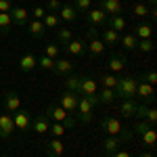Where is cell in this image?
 I'll list each match as a JSON object with an SVG mask.
<instances>
[{"mask_svg":"<svg viewBox=\"0 0 157 157\" xmlns=\"http://www.w3.org/2000/svg\"><path fill=\"white\" fill-rule=\"evenodd\" d=\"M98 128H101V130H105L109 136H121L126 143H128V140H132V136H134L132 130H128V128H126L117 117H113V115H105V117H101Z\"/></svg>","mask_w":157,"mask_h":157,"instance_id":"cell-1","label":"cell"},{"mask_svg":"<svg viewBox=\"0 0 157 157\" xmlns=\"http://www.w3.org/2000/svg\"><path fill=\"white\" fill-rule=\"evenodd\" d=\"M101 105L98 103V97L97 94H80L78 97V120L82 124H88L92 120V113H94V107Z\"/></svg>","mask_w":157,"mask_h":157,"instance_id":"cell-2","label":"cell"},{"mask_svg":"<svg viewBox=\"0 0 157 157\" xmlns=\"http://www.w3.org/2000/svg\"><path fill=\"white\" fill-rule=\"evenodd\" d=\"M44 115H46L48 120H52V121L63 124L65 128H73V126L78 124V120H75L73 115H69V113H67L63 107H59V105H48L46 111H44Z\"/></svg>","mask_w":157,"mask_h":157,"instance_id":"cell-3","label":"cell"},{"mask_svg":"<svg viewBox=\"0 0 157 157\" xmlns=\"http://www.w3.org/2000/svg\"><path fill=\"white\" fill-rule=\"evenodd\" d=\"M136 84H138V80H136L134 75H124V78H117V86L113 88V90H115V97L134 98V94H136Z\"/></svg>","mask_w":157,"mask_h":157,"instance_id":"cell-4","label":"cell"},{"mask_svg":"<svg viewBox=\"0 0 157 157\" xmlns=\"http://www.w3.org/2000/svg\"><path fill=\"white\" fill-rule=\"evenodd\" d=\"M78 97H80V94H75L71 90H65L59 97V107H63L69 115L75 117V113H78Z\"/></svg>","mask_w":157,"mask_h":157,"instance_id":"cell-5","label":"cell"},{"mask_svg":"<svg viewBox=\"0 0 157 157\" xmlns=\"http://www.w3.org/2000/svg\"><path fill=\"white\" fill-rule=\"evenodd\" d=\"M13 124H15V130H21V132H27L32 128V113L27 109H19L13 113Z\"/></svg>","mask_w":157,"mask_h":157,"instance_id":"cell-6","label":"cell"},{"mask_svg":"<svg viewBox=\"0 0 157 157\" xmlns=\"http://www.w3.org/2000/svg\"><path fill=\"white\" fill-rule=\"evenodd\" d=\"M134 97L143 98L145 103H151L153 98H155V88L151 84H147V82H143V80H138V84H136V94Z\"/></svg>","mask_w":157,"mask_h":157,"instance_id":"cell-7","label":"cell"},{"mask_svg":"<svg viewBox=\"0 0 157 157\" xmlns=\"http://www.w3.org/2000/svg\"><path fill=\"white\" fill-rule=\"evenodd\" d=\"M9 15H11L13 25H19V27H25V25H27V21H29V13L25 11L23 6H13Z\"/></svg>","mask_w":157,"mask_h":157,"instance_id":"cell-8","label":"cell"},{"mask_svg":"<svg viewBox=\"0 0 157 157\" xmlns=\"http://www.w3.org/2000/svg\"><path fill=\"white\" fill-rule=\"evenodd\" d=\"M13 132H15L13 115H9V113H0V138H9Z\"/></svg>","mask_w":157,"mask_h":157,"instance_id":"cell-9","label":"cell"},{"mask_svg":"<svg viewBox=\"0 0 157 157\" xmlns=\"http://www.w3.org/2000/svg\"><path fill=\"white\" fill-rule=\"evenodd\" d=\"M4 109L11 111V113H15V111L21 109V97H19L15 90H9V92L4 94Z\"/></svg>","mask_w":157,"mask_h":157,"instance_id":"cell-10","label":"cell"},{"mask_svg":"<svg viewBox=\"0 0 157 157\" xmlns=\"http://www.w3.org/2000/svg\"><path fill=\"white\" fill-rule=\"evenodd\" d=\"M86 19H88V23L92 25V27L107 23V15L101 11L98 6H97V9H88V13H86Z\"/></svg>","mask_w":157,"mask_h":157,"instance_id":"cell-11","label":"cell"},{"mask_svg":"<svg viewBox=\"0 0 157 157\" xmlns=\"http://www.w3.org/2000/svg\"><path fill=\"white\" fill-rule=\"evenodd\" d=\"M101 11L105 13L107 17L111 15H121V2L120 0H101Z\"/></svg>","mask_w":157,"mask_h":157,"instance_id":"cell-12","label":"cell"},{"mask_svg":"<svg viewBox=\"0 0 157 157\" xmlns=\"http://www.w3.org/2000/svg\"><path fill=\"white\" fill-rule=\"evenodd\" d=\"M65 50L69 52V55H75V57H82V55H86L88 52V48H86V42L84 40H69L67 44H65Z\"/></svg>","mask_w":157,"mask_h":157,"instance_id":"cell-13","label":"cell"},{"mask_svg":"<svg viewBox=\"0 0 157 157\" xmlns=\"http://www.w3.org/2000/svg\"><path fill=\"white\" fill-rule=\"evenodd\" d=\"M38 67V59L32 55V52H25V55H21V59H19V69L23 73H29L34 71Z\"/></svg>","mask_w":157,"mask_h":157,"instance_id":"cell-14","label":"cell"},{"mask_svg":"<svg viewBox=\"0 0 157 157\" xmlns=\"http://www.w3.org/2000/svg\"><path fill=\"white\" fill-rule=\"evenodd\" d=\"M50 128V120L44 115V113H40V115H36L34 120H32V130L38 134H46Z\"/></svg>","mask_w":157,"mask_h":157,"instance_id":"cell-15","label":"cell"},{"mask_svg":"<svg viewBox=\"0 0 157 157\" xmlns=\"http://www.w3.org/2000/svg\"><path fill=\"white\" fill-rule=\"evenodd\" d=\"M98 92V82L94 78L82 75V84H80V94H97Z\"/></svg>","mask_w":157,"mask_h":157,"instance_id":"cell-16","label":"cell"},{"mask_svg":"<svg viewBox=\"0 0 157 157\" xmlns=\"http://www.w3.org/2000/svg\"><path fill=\"white\" fill-rule=\"evenodd\" d=\"M107 27L113 29V32H117V34H121V32L128 27V21H126L121 15H111V17H107Z\"/></svg>","mask_w":157,"mask_h":157,"instance_id":"cell-17","label":"cell"},{"mask_svg":"<svg viewBox=\"0 0 157 157\" xmlns=\"http://www.w3.org/2000/svg\"><path fill=\"white\" fill-rule=\"evenodd\" d=\"M71 69H73V63L69 59H55L52 73H57V75H69Z\"/></svg>","mask_w":157,"mask_h":157,"instance_id":"cell-18","label":"cell"},{"mask_svg":"<svg viewBox=\"0 0 157 157\" xmlns=\"http://www.w3.org/2000/svg\"><path fill=\"white\" fill-rule=\"evenodd\" d=\"M121 143H126L121 136H107L105 140H103V149H105V155H111V153H115L117 149H120Z\"/></svg>","mask_w":157,"mask_h":157,"instance_id":"cell-19","label":"cell"},{"mask_svg":"<svg viewBox=\"0 0 157 157\" xmlns=\"http://www.w3.org/2000/svg\"><path fill=\"white\" fill-rule=\"evenodd\" d=\"M46 153L50 157H61L65 153V145L61 143V138H50L48 143H46Z\"/></svg>","mask_w":157,"mask_h":157,"instance_id":"cell-20","label":"cell"},{"mask_svg":"<svg viewBox=\"0 0 157 157\" xmlns=\"http://www.w3.org/2000/svg\"><path fill=\"white\" fill-rule=\"evenodd\" d=\"M98 36H101V40H103L105 46H115V44H120V36L121 34H117V32H113V29L107 27V29H103Z\"/></svg>","mask_w":157,"mask_h":157,"instance_id":"cell-21","label":"cell"},{"mask_svg":"<svg viewBox=\"0 0 157 157\" xmlns=\"http://www.w3.org/2000/svg\"><path fill=\"white\" fill-rule=\"evenodd\" d=\"M27 32L32 34L34 38H44V34H46V27H44V23L42 21H38V19H32V21H27Z\"/></svg>","mask_w":157,"mask_h":157,"instance_id":"cell-22","label":"cell"},{"mask_svg":"<svg viewBox=\"0 0 157 157\" xmlns=\"http://www.w3.org/2000/svg\"><path fill=\"white\" fill-rule=\"evenodd\" d=\"M134 36L138 38V40H151V34H153V27H151V23H138L136 27H134L132 32Z\"/></svg>","mask_w":157,"mask_h":157,"instance_id":"cell-23","label":"cell"},{"mask_svg":"<svg viewBox=\"0 0 157 157\" xmlns=\"http://www.w3.org/2000/svg\"><path fill=\"white\" fill-rule=\"evenodd\" d=\"M59 13H61V19L67 21V23H73V21L78 19V11L73 9L71 4H63V6L59 9Z\"/></svg>","mask_w":157,"mask_h":157,"instance_id":"cell-24","label":"cell"},{"mask_svg":"<svg viewBox=\"0 0 157 157\" xmlns=\"http://www.w3.org/2000/svg\"><path fill=\"white\" fill-rule=\"evenodd\" d=\"M107 65H109V71H111V73L124 71V69H126V59L120 57V55H115V57H111V59H109Z\"/></svg>","mask_w":157,"mask_h":157,"instance_id":"cell-25","label":"cell"},{"mask_svg":"<svg viewBox=\"0 0 157 157\" xmlns=\"http://www.w3.org/2000/svg\"><path fill=\"white\" fill-rule=\"evenodd\" d=\"M86 48H88V52H90V55L98 57V55H103V50H105V44H103V40H101V38H92V40L86 44Z\"/></svg>","mask_w":157,"mask_h":157,"instance_id":"cell-26","label":"cell"},{"mask_svg":"<svg viewBox=\"0 0 157 157\" xmlns=\"http://www.w3.org/2000/svg\"><path fill=\"white\" fill-rule=\"evenodd\" d=\"M120 113L124 117H134V113H136V103H134L132 98H124V103H121V107H120Z\"/></svg>","mask_w":157,"mask_h":157,"instance_id":"cell-27","label":"cell"},{"mask_svg":"<svg viewBox=\"0 0 157 157\" xmlns=\"http://www.w3.org/2000/svg\"><path fill=\"white\" fill-rule=\"evenodd\" d=\"M120 44H121L126 50H136L138 38L134 36V34H124V36H120Z\"/></svg>","mask_w":157,"mask_h":157,"instance_id":"cell-28","label":"cell"},{"mask_svg":"<svg viewBox=\"0 0 157 157\" xmlns=\"http://www.w3.org/2000/svg\"><path fill=\"white\" fill-rule=\"evenodd\" d=\"M97 97H98V103H103V105H109V103H113L117 98L113 88H103L101 92H97Z\"/></svg>","mask_w":157,"mask_h":157,"instance_id":"cell-29","label":"cell"},{"mask_svg":"<svg viewBox=\"0 0 157 157\" xmlns=\"http://www.w3.org/2000/svg\"><path fill=\"white\" fill-rule=\"evenodd\" d=\"M80 84H82V75H67V80H65V86H67V90H71L75 94H80Z\"/></svg>","mask_w":157,"mask_h":157,"instance_id":"cell-30","label":"cell"},{"mask_svg":"<svg viewBox=\"0 0 157 157\" xmlns=\"http://www.w3.org/2000/svg\"><path fill=\"white\" fill-rule=\"evenodd\" d=\"M42 23H44L46 29H57L59 23H61V19H59V15H57V13H46V15H44V19H42Z\"/></svg>","mask_w":157,"mask_h":157,"instance_id":"cell-31","label":"cell"},{"mask_svg":"<svg viewBox=\"0 0 157 157\" xmlns=\"http://www.w3.org/2000/svg\"><path fill=\"white\" fill-rule=\"evenodd\" d=\"M140 138H143V143H145L147 147H155V143H157V132L153 130V128H149V130H145V132L140 134Z\"/></svg>","mask_w":157,"mask_h":157,"instance_id":"cell-32","label":"cell"},{"mask_svg":"<svg viewBox=\"0 0 157 157\" xmlns=\"http://www.w3.org/2000/svg\"><path fill=\"white\" fill-rule=\"evenodd\" d=\"M97 82L103 84V88H115L117 86V78L113 75V73H105V75H101Z\"/></svg>","mask_w":157,"mask_h":157,"instance_id":"cell-33","label":"cell"},{"mask_svg":"<svg viewBox=\"0 0 157 157\" xmlns=\"http://www.w3.org/2000/svg\"><path fill=\"white\" fill-rule=\"evenodd\" d=\"M11 15L9 13H0V34H9L11 32Z\"/></svg>","mask_w":157,"mask_h":157,"instance_id":"cell-34","label":"cell"},{"mask_svg":"<svg viewBox=\"0 0 157 157\" xmlns=\"http://www.w3.org/2000/svg\"><path fill=\"white\" fill-rule=\"evenodd\" d=\"M65 130H67V128H65L63 124H59V121H52L50 128H48V132L52 134V138H61V136L65 134Z\"/></svg>","mask_w":157,"mask_h":157,"instance_id":"cell-35","label":"cell"},{"mask_svg":"<svg viewBox=\"0 0 157 157\" xmlns=\"http://www.w3.org/2000/svg\"><path fill=\"white\" fill-rule=\"evenodd\" d=\"M57 38H59V42L65 46L69 40H73V34H71V29H67V27H61L59 32H57Z\"/></svg>","mask_w":157,"mask_h":157,"instance_id":"cell-36","label":"cell"},{"mask_svg":"<svg viewBox=\"0 0 157 157\" xmlns=\"http://www.w3.org/2000/svg\"><path fill=\"white\" fill-rule=\"evenodd\" d=\"M44 55H46V57H50V59H57V57L61 55V48L55 44V42H48V44L44 46Z\"/></svg>","mask_w":157,"mask_h":157,"instance_id":"cell-37","label":"cell"},{"mask_svg":"<svg viewBox=\"0 0 157 157\" xmlns=\"http://www.w3.org/2000/svg\"><path fill=\"white\" fill-rule=\"evenodd\" d=\"M38 67H42V69H46V71H52V67H55V59H50L46 55H42L40 59H38Z\"/></svg>","mask_w":157,"mask_h":157,"instance_id":"cell-38","label":"cell"},{"mask_svg":"<svg viewBox=\"0 0 157 157\" xmlns=\"http://www.w3.org/2000/svg\"><path fill=\"white\" fill-rule=\"evenodd\" d=\"M149 128H153V126H151L149 121H145V120H138V121H136V124L132 126V134H138V136H140V134L145 132V130H149Z\"/></svg>","mask_w":157,"mask_h":157,"instance_id":"cell-39","label":"cell"},{"mask_svg":"<svg viewBox=\"0 0 157 157\" xmlns=\"http://www.w3.org/2000/svg\"><path fill=\"white\" fill-rule=\"evenodd\" d=\"M136 48L140 50V52H153V48H155V44L151 42V40H138V44H136Z\"/></svg>","mask_w":157,"mask_h":157,"instance_id":"cell-40","label":"cell"},{"mask_svg":"<svg viewBox=\"0 0 157 157\" xmlns=\"http://www.w3.org/2000/svg\"><path fill=\"white\" fill-rule=\"evenodd\" d=\"M71 6L78 13H80V11H88V9H92V0H73Z\"/></svg>","mask_w":157,"mask_h":157,"instance_id":"cell-41","label":"cell"},{"mask_svg":"<svg viewBox=\"0 0 157 157\" xmlns=\"http://www.w3.org/2000/svg\"><path fill=\"white\" fill-rule=\"evenodd\" d=\"M132 13L136 17H149V6H147L145 2H138V4H134Z\"/></svg>","mask_w":157,"mask_h":157,"instance_id":"cell-42","label":"cell"},{"mask_svg":"<svg viewBox=\"0 0 157 157\" xmlns=\"http://www.w3.org/2000/svg\"><path fill=\"white\" fill-rule=\"evenodd\" d=\"M140 80H143V82H147V84H151V86H155L157 84V71H153V69H151V71L143 73V75H140Z\"/></svg>","mask_w":157,"mask_h":157,"instance_id":"cell-43","label":"cell"},{"mask_svg":"<svg viewBox=\"0 0 157 157\" xmlns=\"http://www.w3.org/2000/svg\"><path fill=\"white\" fill-rule=\"evenodd\" d=\"M145 121H149L151 126H155V121H157V109H153V107H149V109H147Z\"/></svg>","mask_w":157,"mask_h":157,"instance_id":"cell-44","label":"cell"},{"mask_svg":"<svg viewBox=\"0 0 157 157\" xmlns=\"http://www.w3.org/2000/svg\"><path fill=\"white\" fill-rule=\"evenodd\" d=\"M147 105H136V113H134V117L136 120H145V115H147Z\"/></svg>","mask_w":157,"mask_h":157,"instance_id":"cell-45","label":"cell"},{"mask_svg":"<svg viewBox=\"0 0 157 157\" xmlns=\"http://www.w3.org/2000/svg\"><path fill=\"white\" fill-rule=\"evenodd\" d=\"M44 15H46V13H44V9H42V6H34V11H32V17H34V19L42 21V19H44Z\"/></svg>","mask_w":157,"mask_h":157,"instance_id":"cell-46","label":"cell"},{"mask_svg":"<svg viewBox=\"0 0 157 157\" xmlns=\"http://www.w3.org/2000/svg\"><path fill=\"white\" fill-rule=\"evenodd\" d=\"M13 2L11 0H0V13H11Z\"/></svg>","mask_w":157,"mask_h":157,"instance_id":"cell-47","label":"cell"},{"mask_svg":"<svg viewBox=\"0 0 157 157\" xmlns=\"http://www.w3.org/2000/svg\"><path fill=\"white\" fill-rule=\"evenodd\" d=\"M59 9H61L59 0H48V11L50 13H59Z\"/></svg>","mask_w":157,"mask_h":157,"instance_id":"cell-48","label":"cell"},{"mask_svg":"<svg viewBox=\"0 0 157 157\" xmlns=\"http://www.w3.org/2000/svg\"><path fill=\"white\" fill-rule=\"evenodd\" d=\"M107 157H132L128 151H121V149H117L115 153H111V155H107Z\"/></svg>","mask_w":157,"mask_h":157,"instance_id":"cell-49","label":"cell"},{"mask_svg":"<svg viewBox=\"0 0 157 157\" xmlns=\"http://www.w3.org/2000/svg\"><path fill=\"white\" fill-rule=\"evenodd\" d=\"M86 36H88V40H92V38H98V29H94V27L86 29Z\"/></svg>","mask_w":157,"mask_h":157,"instance_id":"cell-50","label":"cell"},{"mask_svg":"<svg viewBox=\"0 0 157 157\" xmlns=\"http://www.w3.org/2000/svg\"><path fill=\"white\" fill-rule=\"evenodd\" d=\"M140 157H155L153 153H149V151H145V153H140Z\"/></svg>","mask_w":157,"mask_h":157,"instance_id":"cell-51","label":"cell"},{"mask_svg":"<svg viewBox=\"0 0 157 157\" xmlns=\"http://www.w3.org/2000/svg\"><path fill=\"white\" fill-rule=\"evenodd\" d=\"M147 2H151V4H153V6H155V2H157V0H147Z\"/></svg>","mask_w":157,"mask_h":157,"instance_id":"cell-52","label":"cell"},{"mask_svg":"<svg viewBox=\"0 0 157 157\" xmlns=\"http://www.w3.org/2000/svg\"><path fill=\"white\" fill-rule=\"evenodd\" d=\"M98 2H101V0H98Z\"/></svg>","mask_w":157,"mask_h":157,"instance_id":"cell-53","label":"cell"}]
</instances>
